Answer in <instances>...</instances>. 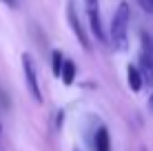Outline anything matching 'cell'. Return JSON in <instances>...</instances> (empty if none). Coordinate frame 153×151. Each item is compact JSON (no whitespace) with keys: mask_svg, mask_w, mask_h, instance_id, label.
<instances>
[{"mask_svg":"<svg viewBox=\"0 0 153 151\" xmlns=\"http://www.w3.org/2000/svg\"><path fill=\"white\" fill-rule=\"evenodd\" d=\"M22 74H25V82H27L29 96L40 105L42 102V91H40V85H38V74H36L33 58H31L29 54H22Z\"/></svg>","mask_w":153,"mask_h":151,"instance_id":"3957f363","label":"cell"},{"mask_svg":"<svg viewBox=\"0 0 153 151\" xmlns=\"http://www.w3.org/2000/svg\"><path fill=\"white\" fill-rule=\"evenodd\" d=\"M67 25H69V29L73 31V36L78 38V42L82 45V49L91 51V42H89L87 29H84V25L80 22V16H78V9H76V4H73V0L67 2Z\"/></svg>","mask_w":153,"mask_h":151,"instance_id":"7a4b0ae2","label":"cell"},{"mask_svg":"<svg viewBox=\"0 0 153 151\" xmlns=\"http://www.w3.org/2000/svg\"><path fill=\"white\" fill-rule=\"evenodd\" d=\"M126 82H129V89L133 93L144 89V80H142V74H140L138 65H129L126 67Z\"/></svg>","mask_w":153,"mask_h":151,"instance_id":"277c9868","label":"cell"},{"mask_svg":"<svg viewBox=\"0 0 153 151\" xmlns=\"http://www.w3.org/2000/svg\"><path fill=\"white\" fill-rule=\"evenodd\" d=\"M84 7H87V13L98 11V0H84Z\"/></svg>","mask_w":153,"mask_h":151,"instance_id":"30bf717a","label":"cell"},{"mask_svg":"<svg viewBox=\"0 0 153 151\" xmlns=\"http://www.w3.org/2000/svg\"><path fill=\"white\" fill-rule=\"evenodd\" d=\"M7 7H18V0H2Z\"/></svg>","mask_w":153,"mask_h":151,"instance_id":"8fae6325","label":"cell"},{"mask_svg":"<svg viewBox=\"0 0 153 151\" xmlns=\"http://www.w3.org/2000/svg\"><path fill=\"white\" fill-rule=\"evenodd\" d=\"M73 151H80V149H73Z\"/></svg>","mask_w":153,"mask_h":151,"instance_id":"4fadbf2b","label":"cell"},{"mask_svg":"<svg viewBox=\"0 0 153 151\" xmlns=\"http://www.w3.org/2000/svg\"><path fill=\"white\" fill-rule=\"evenodd\" d=\"M129 22H131V7L126 2L118 4L113 18H111V42L115 49H126V31H129Z\"/></svg>","mask_w":153,"mask_h":151,"instance_id":"6da1fadb","label":"cell"},{"mask_svg":"<svg viewBox=\"0 0 153 151\" xmlns=\"http://www.w3.org/2000/svg\"><path fill=\"white\" fill-rule=\"evenodd\" d=\"M76 62H73L71 58H65V65H62V74H60V80H62V85H73L76 82Z\"/></svg>","mask_w":153,"mask_h":151,"instance_id":"52a82bcc","label":"cell"},{"mask_svg":"<svg viewBox=\"0 0 153 151\" xmlns=\"http://www.w3.org/2000/svg\"><path fill=\"white\" fill-rule=\"evenodd\" d=\"M62 65H65V56H62V51L60 49H53V51H51V69H53V76L60 78Z\"/></svg>","mask_w":153,"mask_h":151,"instance_id":"ba28073f","label":"cell"},{"mask_svg":"<svg viewBox=\"0 0 153 151\" xmlns=\"http://www.w3.org/2000/svg\"><path fill=\"white\" fill-rule=\"evenodd\" d=\"M93 149L96 151H111V136L107 127H100L93 136Z\"/></svg>","mask_w":153,"mask_h":151,"instance_id":"5b68a950","label":"cell"},{"mask_svg":"<svg viewBox=\"0 0 153 151\" xmlns=\"http://www.w3.org/2000/svg\"><path fill=\"white\" fill-rule=\"evenodd\" d=\"M146 105H149V111H153V91H151V96H149V102H146Z\"/></svg>","mask_w":153,"mask_h":151,"instance_id":"7c38bea8","label":"cell"},{"mask_svg":"<svg viewBox=\"0 0 153 151\" xmlns=\"http://www.w3.org/2000/svg\"><path fill=\"white\" fill-rule=\"evenodd\" d=\"M138 2H140V7L153 18V0H138Z\"/></svg>","mask_w":153,"mask_h":151,"instance_id":"9c48e42d","label":"cell"},{"mask_svg":"<svg viewBox=\"0 0 153 151\" xmlns=\"http://www.w3.org/2000/svg\"><path fill=\"white\" fill-rule=\"evenodd\" d=\"M87 18H89V27H91L93 36H96L100 42H107V33H104L102 20H100V11H91V13H87Z\"/></svg>","mask_w":153,"mask_h":151,"instance_id":"8992f818","label":"cell"}]
</instances>
